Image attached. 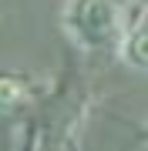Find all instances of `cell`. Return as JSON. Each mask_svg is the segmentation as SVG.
<instances>
[{
  "instance_id": "6da1fadb",
  "label": "cell",
  "mask_w": 148,
  "mask_h": 151,
  "mask_svg": "<svg viewBox=\"0 0 148 151\" xmlns=\"http://www.w3.org/2000/svg\"><path fill=\"white\" fill-rule=\"evenodd\" d=\"M67 37L81 50L98 54V50H118L128 24L118 0H67L61 10Z\"/></svg>"
},
{
  "instance_id": "3957f363",
  "label": "cell",
  "mask_w": 148,
  "mask_h": 151,
  "mask_svg": "<svg viewBox=\"0 0 148 151\" xmlns=\"http://www.w3.org/2000/svg\"><path fill=\"white\" fill-rule=\"evenodd\" d=\"M118 54L135 70H148V27H128L125 37H121Z\"/></svg>"
},
{
  "instance_id": "7a4b0ae2",
  "label": "cell",
  "mask_w": 148,
  "mask_h": 151,
  "mask_svg": "<svg viewBox=\"0 0 148 151\" xmlns=\"http://www.w3.org/2000/svg\"><path fill=\"white\" fill-rule=\"evenodd\" d=\"M30 81L14 70H0V111H17L30 101Z\"/></svg>"
},
{
  "instance_id": "277c9868",
  "label": "cell",
  "mask_w": 148,
  "mask_h": 151,
  "mask_svg": "<svg viewBox=\"0 0 148 151\" xmlns=\"http://www.w3.org/2000/svg\"><path fill=\"white\" fill-rule=\"evenodd\" d=\"M138 141H145V145H148V124H142V128H138Z\"/></svg>"
},
{
  "instance_id": "5b68a950",
  "label": "cell",
  "mask_w": 148,
  "mask_h": 151,
  "mask_svg": "<svg viewBox=\"0 0 148 151\" xmlns=\"http://www.w3.org/2000/svg\"><path fill=\"white\" fill-rule=\"evenodd\" d=\"M135 7H142V10H148V0H131Z\"/></svg>"
}]
</instances>
